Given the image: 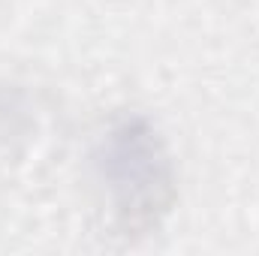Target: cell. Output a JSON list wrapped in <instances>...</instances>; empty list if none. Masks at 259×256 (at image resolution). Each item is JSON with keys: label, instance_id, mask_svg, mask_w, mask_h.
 Masks as SVG:
<instances>
[{"label": "cell", "instance_id": "obj_1", "mask_svg": "<svg viewBox=\"0 0 259 256\" xmlns=\"http://www.w3.org/2000/svg\"><path fill=\"white\" fill-rule=\"evenodd\" d=\"M94 166L127 235L154 229L175 202L172 154L142 115H127L100 136Z\"/></svg>", "mask_w": 259, "mask_h": 256}]
</instances>
